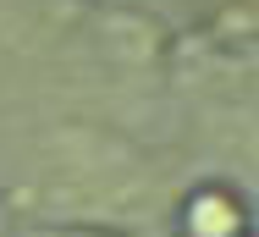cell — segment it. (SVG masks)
I'll return each mask as SVG.
<instances>
[{
	"label": "cell",
	"instance_id": "6da1fadb",
	"mask_svg": "<svg viewBox=\"0 0 259 237\" xmlns=\"http://www.w3.org/2000/svg\"><path fill=\"white\" fill-rule=\"evenodd\" d=\"M33 199L45 210H72V215H127L149 199V177L121 143L94 133H61L39 154Z\"/></svg>",
	"mask_w": 259,
	"mask_h": 237
},
{
	"label": "cell",
	"instance_id": "7a4b0ae2",
	"mask_svg": "<svg viewBox=\"0 0 259 237\" xmlns=\"http://www.w3.org/2000/svg\"><path fill=\"white\" fill-rule=\"evenodd\" d=\"M45 237H61V232H45Z\"/></svg>",
	"mask_w": 259,
	"mask_h": 237
}]
</instances>
